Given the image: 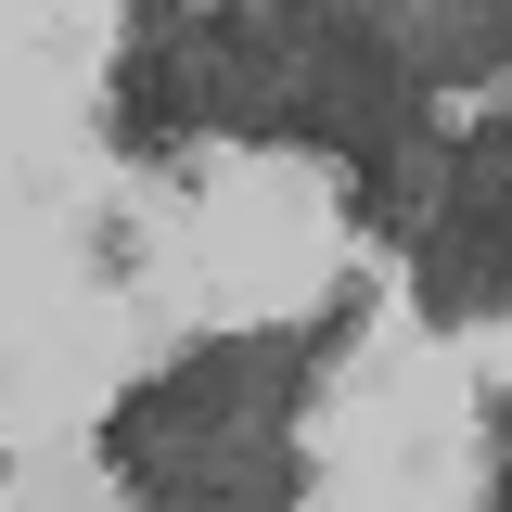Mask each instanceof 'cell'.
<instances>
[{
	"mask_svg": "<svg viewBox=\"0 0 512 512\" xmlns=\"http://www.w3.org/2000/svg\"><path fill=\"white\" fill-rule=\"evenodd\" d=\"M0 474H13V461H0Z\"/></svg>",
	"mask_w": 512,
	"mask_h": 512,
	"instance_id": "3957f363",
	"label": "cell"
},
{
	"mask_svg": "<svg viewBox=\"0 0 512 512\" xmlns=\"http://www.w3.org/2000/svg\"><path fill=\"white\" fill-rule=\"evenodd\" d=\"M500 192H512V128L448 141V192H436V218L410 231V256H423V320L436 333H487L500 320Z\"/></svg>",
	"mask_w": 512,
	"mask_h": 512,
	"instance_id": "7a4b0ae2",
	"label": "cell"
},
{
	"mask_svg": "<svg viewBox=\"0 0 512 512\" xmlns=\"http://www.w3.org/2000/svg\"><path fill=\"white\" fill-rule=\"evenodd\" d=\"M333 372L320 359V333H205L192 359L116 397V423H103V474H116L128 500H295L308 474H295V410H308V384Z\"/></svg>",
	"mask_w": 512,
	"mask_h": 512,
	"instance_id": "6da1fadb",
	"label": "cell"
}]
</instances>
